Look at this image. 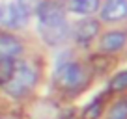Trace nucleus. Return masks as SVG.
Wrapping results in <instances>:
<instances>
[{"label": "nucleus", "instance_id": "obj_1", "mask_svg": "<svg viewBox=\"0 0 127 119\" xmlns=\"http://www.w3.org/2000/svg\"><path fill=\"white\" fill-rule=\"evenodd\" d=\"M37 30L49 47H58L69 37V22L65 11L56 2H41L37 8Z\"/></svg>", "mask_w": 127, "mask_h": 119}, {"label": "nucleus", "instance_id": "obj_2", "mask_svg": "<svg viewBox=\"0 0 127 119\" xmlns=\"http://www.w3.org/2000/svg\"><path fill=\"white\" fill-rule=\"evenodd\" d=\"M36 82H37V69L28 61L15 60V67H13L11 76L2 87L13 99H19V97H24L26 93H30L36 86Z\"/></svg>", "mask_w": 127, "mask_h": 119}, {"label": "nucleus", "instance_id": "obj_3", "mask_svg": "<svg viewBox=\"0 0 127 119\" xmlns=\"http://www.w3.org/2000/svg\"><path fill=\"white\" fill-rule=\"evenodd\" d=\"M54 80L56 86H60L65 91H79L86 84V71L75 60H64L56 67Z\"/></svg>", "mask_w": 127, "mask_h": 119}, {"label": "nucleus", "instance_id": "obj_4", "mask_svg": "<svg viewBox=\"0 0 127 119\" xmlns=\"http://www.w3.org/2000/svg\"><path fill=\"white\" fill-rule=\"evenodd\" d=\"M99 30H101L99 20L92 19V17H84L82 20H79V22L75 24V28H73V37H75V41L79 45H88L92 39L97 37Z\"/></svg>", "mask_w": 127, "mask_h": 119}, {"label": "nucleus", "instance_id": "obj_5", "mask_svg": "<svg viewBox=\"0 0 127 119\" xmlns=\"http://www.w3.org/2000/svg\"><path fill=\"white\" fill-rule=\"evenodd\" d=\"M99 9V17L105 22H120L127 19V0H107Z\"/></svg>", "mask_w": 127, "mask_h": 119}, {"label": "nucleus", "instance_id": "obj_6", "mask_svg": "<svg viewBox=\"0 0 127 119\" xmlns=\"http://www.w3.org/2000/svg\"><path fill=\"white\" fill-rule=\"evenodd\" d=\"M23 54V43L19 37L11 34H0V61L2 60H15Z\"/></svg>", "mask_w": 127, "mask_h": 119}, {"label": "nucleus", "instance_id": "obj_7", "mask_svg": "<svg viewBox=\"0 0 127 119\" xmlns=\"http://www.w3.org/2000/svg\"><path fill=\"white\" fill-rule=\"evenodd\" d=\"M0 22L6 24L8 28L19 30V28H23L24 24L28 22V15L19 8L17 2H13V4H9L8 8H4V11H2V20H0Z\"/></svg>", "mask_w": 127, "mask_h": 119}, {"label": "nucleus", "instance_id": "obj_8", "mask_svg": "<svg viewBox=\"0 0 127 119\" xmlns=\"http://www.w3.org/2000/svg\"><path fill=\"white\" fill-rule=\"evenodd\" d=\"M127 43V34L114 30V32H107L105 36H101L99 48L103 52H116L120 48H123V45Z\"/></svg>", "mask_w": 127, "mask_h": 119}, {"label": "nucleus", "instance_id": "obj_9", "mask_svg": "<svg viewBox=\"0 0 127 119\" xmlns=\"http://www.w3.org/2000/svg\"><path fill=\"white\" fill-rule=\"evenodd\" d=\"M101 8V0H69L67 9L80 17H92Z\"/></svg>", "mask_w": 127, "mask_h": 119}, {"label": "nucleus", "instance_id": "obj_10", "mask_svg": "<svg viewBox=\"0 0 127 119\" xmlns=\"http://www.w3.org/2000/svg\"><path fill=\"white\" fill-rule=\"evenodd\" d=\"M103 110H105V100H103V97H97V99H94L86 108H84L82 119H97L101 114H103Z\"/></svg>", "mask_w": 127, "mask_h": 119}, {"label": "nucleus", "instance_id": "obj_11", "mask_svg": "<svg viewBox=\"0 0 127 119\" xmlns=\"http://www.w3.org/2000/svg\"><path fill=\"white\" fill-rule=\"evenodd\" d=\"M107 119H127V97L118 99L107 112Z\"/></svg>", "mask_w": 127, "mask_h": 119}, {"label": "nucleus", "instance_id": "obj_12", "mask_svg": "<svg viewBox=\"0 0 127 119\" xmlns=\"http://www.w3.org/2000/svg\"><path fill=\"white\" fill-rule=\"evenodd\" d=\"M108 89L114 91V93L125 91V89H127V69L122 71V73H118V75L110 80V87H108Z\"/></svg>", "mask_w": 127, "mask_h": 119}, {"label": "nucleus", "instance_id": "obj_13", "mask_svg": "<svg viewBox=\"0 0 127 119\" xmlns=\"http://www.w3.org/2000/svg\"><path fill=\"white\" fill-rule=\"evenodd\" d=\"M15 60H2L0 61V86H4L9 80V76L13 73V67H15Z\"/></svg>", "mask_w": 127, "mask_h": 119}, {"label": "nucleus", "instance_id": "obj_14", "mask_svg": "<svg viewBox=\"0 0 127 119\" xmlns=\"http://www.w3.org/2000/svg\"><path fill=\"white\" fill-rule=\"evenodd\" d=\"M17 4H19V8L23 9L28 17H30L32 13H37V8L41 6V0H17Z\"/></svg>", "mask_w": 127, "mask_h": 119}, {"label": "nucleus", "instance_id": "obj_15", "mask_svg": "<svg viewBox=\"0 0 127 119\" xmlns=\"http://www.w3.org/2000/svg\"><path fill=\"white\" fill-rule=\"evenodd\" d=\"M2 11H4V8H2V6H0V20H2Z\"/></svg>", "mask_w": 127, "mask_h": 119}]
</instances>
